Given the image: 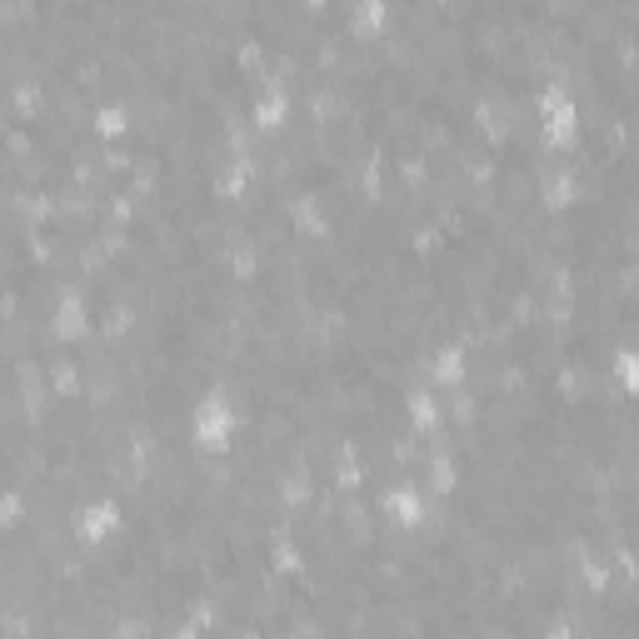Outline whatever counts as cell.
<instances>
[{"label": "cell", "instance_id": "cell-1", "mask_svg": "<svg viewBox=\"0 0 639 639\" xmlns=\"http://www.w3.org/2000/svg\"><path fill=\"white\" fill-rule=\"evenodd\" d=\"M230 430H235V410H230V400L215 389V395L201 400V410H195V439H201L205 450H225Z\"/></svg>", "mask_w": 639, "mask_h": 639}, {"label": "cell", "instance_id": "cell-2", "mask_svg": "<svg viewBox=\"0 0 639 639\" xmlns=\"http://www.w3.org/2000/svg\"><path fill=\"white\" fill-rule=\"evenodd\" d=\"M545 130H550V140H575V101L560 86L545 90Z\"/></svg>", "mask_w": 639, "mask_h": 639}, {"label": "cell", "instance_id": "cell-3", "mask_svg": "<svg viewBox=\"0 0 639 639\" xmlns=\"http://www.w3.org/2000/svg\"><path fill=\"white\" fill-rule=\"evenodd\" d=\"M115 514H120V510H115L111 500L90 504V510L80 514V535H86V539H105V535H111L115 525H120V520H115Z\"/></svg>", "mask_w": 639, "mask_h": 639}, {"label": "cell", "instance_id": "cell-4", "mask_svg": "<svg viewBox=\"0 0 639 639\" xmlns=\"http://www.w3.org/2000/svg\"><path fill=\"white\" fill-rule=\"evenodd\" d=\"M385 510H389V514H400V525H420V500H414L410 489H389Z\"/></svg>", "mask_w": 639, "mask_h": 639}, {"label": "cell", "instance_id": "cell-5", "mask_svg": "<svg viewBox=\"0 0 639 639\" xmlns=\"http://www.w3.org/2000/svg\"><path fill=\"white\" fill-rule=\"evenodd\" d=\"M55 320H61V325H55L61 335H76V330L86 325V305L76 300V290H70V295L61 300V315H55Z\"/></svg>", "mask_w": 639, "mask_h": 639}, {"label": "cell", "instance_id": "cell-6", "mask_svg": "<svg viewBox=\"0 0 639 639\" xmlns=\"http://www.w3.org/2000/svg\"><path fill=\"white\" fill-rule=\"evenodd\" d=\"M280 115H285V90L265 86V95H260V126H275Z\"/></svg>", "mask_w": 639, "mask_h": 639}, {"label": "cell", "instance_id": "cell-7", "mask_svg": "<svg viewBox=\"0 0 639 639\" xmlns=\"http://www.w3.org/2000/svg\"><path fill=\"white\" fill-rule=\"evenodd\" d=\"M410 410H414V420H420V425H430V420H435V405H430L425 389H414V395H410Z\"/></svg>", "mask_w": 639, "mask_h": 639}, {"label": "cell", "instance_id": "cell-8", "mask_svg": "<svg viewBox=\"0 0 639 639\" xmlns=\"http://www.w3.org/2000/svg\"><path fill=\"white\" fill-rule=\"evenodd\" d=\"M435 375H445V380H460V350H445L435 360Z\"/></svg>", "mask_w": 639, "mask_h": 639}]
</instances>
